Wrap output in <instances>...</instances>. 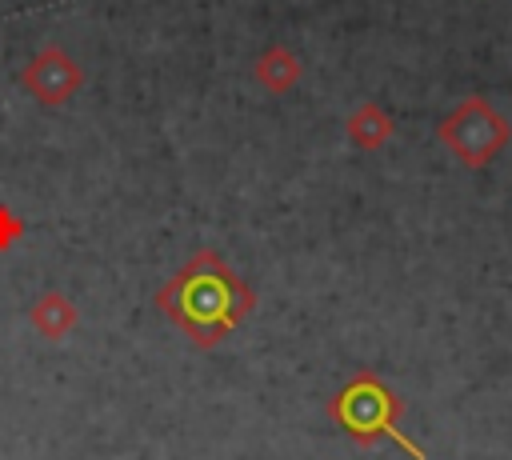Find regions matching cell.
<instances>
[{"label": "cell", "instance_id": "cell-1", "mask_svg": "<svg viewBox=\"0 0 512 460\" xmlns=\"http://www.w3.org/2000/svg\"><path fill=\"white\" fill-rule=\"evenodd\" d=\"M156 308L196 348H216L248 320L256 292L216 248H196L156 292Z\"/></svg>", "mask_w": 512, "mask_h": 460}, {"label": "cell", "instance_id": "cell-2", "mask_svg": "<svg viewBox=\"0 0 512 460\" xmlns=\"http://www.w3.org/2000/svg\"><path fill=\"white\" fill-rule=\"evenodd\" d=\"M328 416H332L336 428H340L352 444H360V448H372V444H380V440H392V444H400L412 460H428L424 448H420L416 440H408L404 428H400L404 400H400L372 368H360V372L328 400Z\"/></svg>", "mask_w": 512, "mask_h": 460}, {"label": "cell", "instance_id": "cell-3", "mask_svg": "<svg viewBox=\"0 0 512 460\" xmlns=\"http://www.w3.org/2000/svg\"><path fill=\"white\" fill-rule=\"evenodd\" d=\"M440 140L468 164V168H484L508 140H512V128L508 120L480 96H468L460 100L444 120H440Z\"/></svg>", "mask_w": 512, "mask_h": 460}, {"label": "cell", "instance_id": "cell-4", "mask_svg": "<svg viewBox=\"0 0 512 460\" xmlns=\"http://www.w3.org/2000/svg\"><path fill=\"white\" fill-rule=\"evenodd\" d=\"M20 84H24V92H32L44 108H60V104H68V100L80 92L84 68H80L60 44H44V48L28 60V68L20 72Z\"/></svg>", "mask_w": 512, "mask_h": 460}, {"label": "cell", "instance_id": "cell-5", "mask_svg": "<svg viewBox=\"0 0 512 460\" xmlns=\"http://www.w3.org/2000/svg\"><path fill=\"white\" fill-rule=\"evenodd\" d=\"M256 80L272 92V96H284L288 88H296L300 84V76H304V64H300V56L296 52H288L284 44H268L260 56H256Z\"/></svg>", "mask_w": 512, "mask_h": 460}, {"label": "cell", "instance_id": "cell-6", "mask_svg": "<svg viewBox=\"0 0 512 460\" xmlns=\"http://www.w3.org/2000/svg\"><path fill=\"white\" fill-rule=\"evenodd\" d=\"M28 320H32V328H36L44 340H64V336L80 324V308H76L64 292H44V296L32 304Z\"/></svg>", "mask_w": 512, "mask_h": 460}, {"label": "cell", "instance_id": "cell-7", "mask_svg": "<svg viewBox=\"0 0 512 460\" xmlns=\"http://www.w3.org/2000/svg\"><path fill=\"white\" fill-rule=\"evenodd\" d=\"M344 132H348V140H352L356 148L376 152V148H384L388 136H392V116H388L380 104H360V108L344 120Z\"/></svg>", "mask_w": 512, "mask_h": 460}, {"label": "cell", "instance_id": "cell-8", "mask_svg": "<svg viewBox=\"0 0 512 460\" xmlns=\"http://www.w3.org/2000/svg\"><path fill=\"white\" fill-rule=\"evenodd\" d=\"M24 232H28V224L12 212V204H4V200H0V252L16 248V244L24 240Z\"/></svg>", "mask_w": 512, "mask_h": 460}]
</instances>
